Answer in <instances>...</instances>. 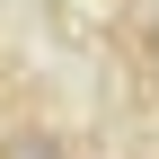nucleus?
<instances>
[{
  "instance_id": "f257e3e1",
  "label": "nucleus",
  "mask_w": 159,
  "mask_h": 159,
  "mask_svg": "<svg viewBox=\"0 0 159 159\" xmlns=\"http://www.w3.org/2000/svg\"><path fill=\"white\" fill-rule=\"evenodd\" d=\"M0 159H71V142L53 124H9L0 133Z\"/></svg>"
}]
</instances>
